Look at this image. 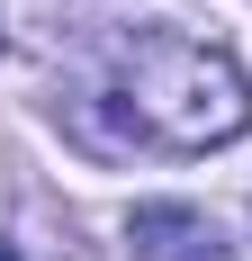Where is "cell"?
<instances>
[{
    "label": "cell",
    "instance_id": "3",
    "mask_svg": "<svg viewBox=\"0 0 252 261\" xmlns=\"http://www.w3.org/2000/svg\"><path fill=\"white\" fill-rule=\"evenodd\" d=\"M0 261H18V252H9V243H0Z\"/></svg>",
    "mask_w": 252,
    "mask_h": 261
},
{
    "label": "cell",
    "instance_id": "1",
    "mask_svg": "<svg viewBox=\"0 0 252 261\" xmlns=\"http://www.w3.org/2000/svg\"><path fill=\"white\" fill-rule=\"evenodd\" d=\"M117 99L135 117V135L162 144V153H207V144H234L252 126L243 63L225 45H207V36H171V27H153V36L126 45Z\"/></svg>",
    "mask_w": 252,
    "mask_h": 261
},
{
    "label": "cell",
    "instance_id": "2",
    "mask_svg": "<svg viewBox=\"0 0 252 261\" xmlns=\"http://www.w3.org/2000/svg\"><path fill=\"white\" fill-rule=\"evenodd\" d=\"M126 261H234V243L216 234V216L189 198H153L126 225Z\"/></svg>",
    "mask_w": 252,
    "mask_h": 261
}]
</instances>
